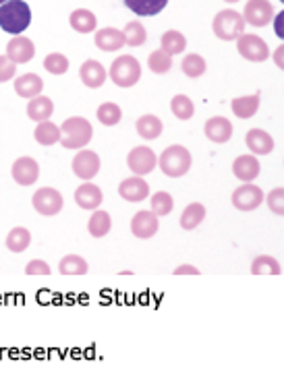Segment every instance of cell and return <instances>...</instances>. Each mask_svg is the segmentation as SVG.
<instances>
[{"label":"cell","instance_id":"1","mask_svg":"<svg viewBox=\"0 0 284 366\" xmlns=\"http://www.w3.org/2000/svg\"><path fill=\"white\" fill-rule=\"evenodd\" d=\"M31 23V8L23 0H8L0 4V27L10 33L19 35L23 33Z\"/></svg>","mask_w":284,"mask_h":366},{"label":"cell","instance_id":"2","mask_svg":"<svg viewBox=\"0 0 284 366\" xmlns=\"http://www.w3.org/2000/svg\"><path fill=\"white\" fill-rule=\"evenodd\" d=\"M94 137V126L90 124L87 119L83 116H73L60 124V145L65 149H83L85 145H90Z\"/></svg>","mask_w":284,"mask_h":366},{"label":"cell","instance_id":"3","mask_svg":"<svg viewBox=\"0 0 284 366\" xmlns=\"http://www.w3.org/2000/svg\"><path fill=\"white\" fill-rule=\"evenodd\" d=\"M191 164H193V157H191V151L183 145H170L166 147L160 157H158V166L160 170L170 176V178H181L185 176L189 170H191Z\"/></svg>","mask_w":284,"mask_h":366},{"label":"cell","instance_id":"4","mask_svg":"<svg viewBox=\"0 0 284 366\" xmlns=\"http://www.w3.org/2000/svg\"><path fill=\"white\" fill-rule=\"evenodd\" d=\"M108 77L119 87H133L142 79V64H140V60L135 56L123 54V56H119V58L112 60Z\"/></svg>","mask_w":284,"mask_h":366},{"label":"cell","instance_id":"5","mask_svg":"<svg viewBox=\"0 0 284 366\" xmlns=\"http://www.w3.org/2000/svg\"><path fill=\"white\" fill-rule=\"evenodd\" d=\"M245 19L239 10L235 8H224L220 12H216L214 21H212V29L214 35L224 40V42H235L241 33H245Z\"/></svg>","mask_w":284,"mask_h":366},{"label":"cell","instance_id":"6","mask_svg":"<svg viewBox=\"0 0 284 366\" xmlns=\"http://www.w3.org/2000/svg\"><path fill=\"white\" fill-rule=\"evenodd\" d=\"M235 42H237V52L249 62H264L270 58L268 44L256 33H241Z\"/></svg>","mask_w":284,"mask_h":366},{"label":"cell","instance_id":"7","mask_svg":"<svg viewBox=\"0 0 284 366\" xmlns=\"http://www.w3.org/2000/svg\"><path fill=\"white\" fill-rule=\"evenodd\" d=\"M31 203H33V209L44 216V218H52L56 214H60L62 205H65V199L60 195V191L52 189V186H42L33 193L31 197Z\"/></svg>","mask_w":284,"mask_h":366},{"label":"cell","instance_id":"8","mask_svg":"<svg viewBox=\"0 0 284 366\" xmlns=\"http://www.w3.org/2000/svg\"><path fill=\"white\" fill-rule=\"evenodd\" d=\"M73 174L81 180H92L98 176L100 168H102V162H100V155L92 149H77L75 157H73Z\"/></svg>","mask_w":284,"mask_h":366},{"label":"cell","instance_id":"9","mask_svg":"<svg viewBox=\"0 0 284 366\" xmlns=\"http://www.w3.org/2000/svg\"><path fill=\"white\" fill-rule=\"evenodd\" d=\"M231 201L239 211H253L264 203V191L260 186L251 184V182H245V184H241L239 189L233 191Z\"/></svg>","mask_w":284,"mask_h":366},{"label":"cell","instance_id":"10","mask_svg":"<svg viewBox=\"0 0 284 366\" xmlns=\"http://www.w3.org/2000/svg\"><path fill=\"white\" fill-rule=\"evenodd\" d=\"M241 15L253 27H266L274 21V6L270 0H249Z\"/></svg>","mask_w":284,"mask_h":366},{"label":"cell","instance_id":"11","mask_svg":"<svg viewBox=\"0 0 284 366\" xmlns=\"http://www.w3.org/2000/svg\"><path fill=\"white\" fill-rule=\"evenodd\" d=\"M127 166H129V170H131L135 176H147L149 172L156 170L158 157H156V153H153L149 147L140 145V147H135V149L129 151V155H127Z\"/></svg>","mask_w":284,"mask_h":366},{"label":"cell","instance_id":"12","mask_svg":"<svg viewBox=\"0 0 284 366\" xmlns=\"http://www.w3.org/2000/svg\"><path fill=\"white\" fill-rule=\"evenodd\" d=\"M10 176H12V180H15L17 184H21V186H31V184H35L37 178H40V164H37L33 157L23 155V157L15 159L12 168H10Z\"/></svg>","mask_w":284,"mask_h":366},{"label":"cell","instance_id":"13","mask_svg":"<svg viewBox=\"0 0 284 366\" xmlns=\"http://www.w3.org/2000/svg\"><path fill=\"white\" fill-rule=\"evenodd\" d=\"M6 56L15 64H25L35 56V46L29 37L25 35H12L6 44Z\"/></svg>","mask_w":284,"mask_h":366},{"label":"cell","instance_id":"14","mask_svg":"<svg viewBox=\"0 0 284 366\" xmlns=\"http://www.w3.org/2000/svg\"><path fill=\"white\" fill-rule=\"evenodd\" d=\"M119 195L127 201V203H142L149 197V184L143 180V176H131L125 178L119 184Z\"/></svg>","mask_w":284,"mask_h":366},{"label":"cell","instance_id":"15","mask_svg":"<svg viewBox=\"0 0 284 366\" xmlns=\"http://www.w3.org/2000/svg\"><path fill=\"white\" fill-rule=\"evenodd\" d=\"M104 201V193L98 184H92L90 180H85V184H79L75 189V203L81 207V209H98Z\"/></svg>","mask_w":284,"mask_h":366},{"label":"cell","instance_id":"16","mask_svg":"<svg viewBox=\"0 0 284 366\" xmlns=\"http://www.w3.org/2000/svg\"><path fill=\"white\" fill-rule=\"evenodd\" d=\"M160 228V220L153 211H137L131 220V232L135 238L147 241L151 238Z\"/></svg>","mask_w":284,"mask_h":366},{"label":"cell","instance_id":"17","mask_svg":"<svg viewBox=\"0 0 284 366\" xmlns=\"http://www.w3.org/2000/svg\"><path fill=\"white\" fill-rule=\"evenodd\" d=\"M94 44L102 52H119L125 46V37H123V31L117 27H102V29H96Z\"/></svg>","mask_w":284,"mask_h":366},{"label":"cell","instance_id":"18","mask_svg":"<svg viewBox=\"0 0 284 366\" xmlns=\"http://www.w3.org/2000/svg\"><path fill=\"white\" fill-rule=\"evenodd\" d=\"M79 77H81V83H83V85H87L90 89H98V87H102V85L106 83L108 73H106V69H104L102 62L90 58V60H85V62L81 64Z\"/></svg>","mask_w":284,"mask_h":366},{"label":"cell","instance_id":"19","mask_svg":"<svg viewBox=\"0 0 284 366\" xmlns=\"http://www.w3.org/2000/svg\"><path fill=\"white\" fill-rule=\"evenodd\" d=\"M260 172H262V166H260V162L253 153L239 155L233 162V174L243 182H253L260 176Z\"/></svg>","mask_w":284,"mask_h":366},{"label":"cell","instance_id":"20","mask_svg":"<svg viewBox=\"0 0 284 366\" xmlns=\"http://www.w3.org/2000/svg\"><path fill=\"white\" fill-rule=\"evenodd\" d=\"M245 143L253 155H268L274 151V139L264 128H251L245 137Z\"/></svg>","mask_w":284,"mask_h":366},{"label":"cell","instance_id":"21","mask_svg":"<svg viewBox=\"0 0 284 366\" xmlns=\"http://www.w3.org/2000/svg\"><path fill=\"white\" fill-rule=\"evenodd\" d=\"M203 132L212 143H228L233 137V122L224 116H214L206 122Z\"/></svg>","mask_w":284,"mask_h":366},{"label":"cell","instance_id":"22","mask_svg":"<svg viewBox=\"0 0 284 366\" xmlns=\"http://www.w3.org/2000/svg\"><path fill=\"white\" fill-rule=\"evenodd\" d=\"M42 89H44V81L35 73H25L15 79V94L23 100H31V98L40 96Z\"/></svg>","mask_w":284,"mask_h":366},{"label":"cell","instance_id":"23","mask_svg":"<svg viewBox=\"0 0 284 366\" xmlns=\"http://www.w3.org/2000/svg\"><path fill=\"white\" fill-rule=\"evenodd\" d=\"M69 23L77 33H94L98 29V19L90 8H75L69 17Z\"/></svg>","mask_w":284,"mask_h":366},{"label":"cell","instance_id":"24","mask_svg":"<svg viewBox=\"0 0 284 366\" xmlns=\"http://www.w3.org/2000/svg\"><path fill=\"white\" fill-rule=\"evenodd\" d=\"M233 114L241 121H249L256 116V112L260 110V94L253 96H243V98H235L231 102Z\"/></svg>","mask_w":284,"mask_h":366},{"label":"cell","instance_id":"25","mask_svg":"<svg viewBox=\"0 0 284 366\" xmlns=\"http://www.w3.org/2000/svg\"><path fill=\"white\" fill-rule=\"evenodd\" d=\"M54 112V104L48 96H35L27 102V116L33 122L48 121Z\"/></svg>","mask_w":284,"mask_h":366},{"label":"cell","instance_id":"26","mask_svg":"<svg viewBox=\"0 0 284 366\" xmlns=\"http://www.w3.org/2000/svg\"><path fill=\"white\" fill-rule=\"evenodd\" d=\"M123 2L137 17H153L162 12L168 4V0H123Z\"/></svg>","mask_w":284,"mask_h":366},{"label":"cell","instance_id":"27","mask_svg":"<svg viewBox=\"0 0 284 366\" xmlns=\"http://www.w3.org/2000/svg\"><path fill=\"white\" fill-rule=\"evenodd\" d=\"M185 48H187V40H185V35L181 31L168 29V31L162 33V37H160V50L166 52L168 56L181 54V52H185Z\"/></svg>","mask_w":284,"mask_h":366},{"label":"cell","instance_id":"28","mask_svg":"<svg viewBox=\"0 0 284 366\" xmlns=\"http://www.w3.org/2000/svg\"><path fill=\"white\" fill-rule=\"evenodd\" d=\"M33 139H35L40 145L50 147V145H54V143L60 141V126L50 121L37 122V126H35V130H33Z\"/></svg>","mask_w":284,"mask_h":366},{"label":"cell","instance_id":"29","mask_svg":"<svg viewBox=\"0 0 284 366\" xmlns=\"http://www.w3.org/2000/svg\"><path fill=\"white\" fill-rule=\"evenodd\" d=\"M112 228V218L108 211H102V209H94V216L90 218L87 222V230L94 238H104Z\"/></svg>","mask_w":284,"mask_h":366},{"label":"cell","instance_id":"30","mask_svg":"<svg viewBox=\"0 0 284 366\" xmlns=\"http://www.w3.org/2000/svg\"><path fill=\"white\" fill-rule=\"evenodd\" d=\"M206 220V207L201 203H189L181 214V228L195 230Z\"/></svg>","mask_w":284,"mask_h":366},{"label":"cell","instance_id":"31","mask_svg":"<svg viewBox=\"0 0 284 366\" xmlns=\"http://www.w3.org/2000/svg\"><path fill=\"white\" fill-rule=\"evenodd\" d=\"M87 269H90V265L81 254H67L58 263V273L60 275H85Z\"/></svg>","mask_w":284,"mask_h":366},{"label":"cell","instance_id":"32","mask_svg":"<svg viewBox=\"0 0 284 366\" xmlns=\"http://www.w3.org/2000/svg\"><path fill=\"white\" fill-rule=\"evenodd\" d=\"M251 273L253 275H281L283 265H281L278 259H274L270 254H260L251 263Z\"/></svg>","mask_w":284,"mask_h":366},{"label":"cell","instance_id":"33","mask_svg":"<svg viewBox=\"0 0 284 366\" xmlns=\"http://www.w3.org/2000/svg\"><path fill=\"white\" fill-rule=\"evenodd\" d=\"M135 128H137V134H140L142 139H145V141H153V139H158V137L162 134L164 124H162V121H160L158 116L145 114V116H142V119L137 121Z\"/></svg>","mask_w":284,"mask_h":366},{"label":"cell","instance_id":"34","mask_svg":"<svg viewBox=\"0 0 284 366\" xmlns=\"http://www.w3.org/2000/svg\"><path fill=\"white\" fill-rule=\"evenodd\" d=\"M29 244H31V234L23 226H17L6 234V248L10 252H23V250H27Z\"/></svg>","mask_w":284,"mask_h":366},{"label":"cell","instance_id":"35","mask_svg":"<svg viewBox=\"0 0 284 366\" xmlns=\"http://www.w3.org/2000/svg\"><path fill=\"white\" fill-rule=\"evenodd\" d=\"M170 110H172V114H174L178 121H189V119H193V114H195V104H193V100H191L189 96L178 94V96L172 98Z\"/></svg>","mask_w":284,"mask_h":366},{"label":"cell","instance_id":"36","mask_svg":"<svg viewBox=\"0 0 284 366\" xmlns=\"http://www.w3.org/2000/svg\"><path fill=\"white\" fill-rule=\"evenodd\" d=\"M96 119L100 121V124H104V126H115V124H119V122L123 121V110L115 102H104L102 106H98Z\"/></svg>","mask_w":284,"mask_h":366},{"label":"cell","instance_id":"37","mask_svg":"<svg viewBox=\"0 0 284 366\" xmlns=\"http://www.w3.org/2000/svg\"><path fill=\"white\" fill-rule=\"evenodd\" d=\"M123 37H125V46H131V48H137L143 46L145 40H147V31L143 27V23L140 21H129L123 29Z\"/></svg>","mask_w":284,"mask_h":366},{"label":"cell","instance_id":"38","mask_svg":"<svg viewBox=\"0 0 284 366\" xmlns=\"http://www.w3.org/2000/svg\"><path fill=\"white\" fill-rule=\"evenodd\" d=\"M181 69L189 79H197L206 73L208 64H206V58L201 54H187L181 62Z\"/></svg>","mask_w":284,"mask_h":366},{"label":"cell","instance_id":"39","mask_svg":"<svg viewBox=\"0 0 284 366\" xmlns=\"http://www.w3.org/2000/svg\"><path fill=\"white\" fill-rule=\"evenodd\" d=\"M149 203H151V209H149V211H153L158 218H164V216L172 214V209H174V199H172V195L166 193V191H160V193L151 195Z\"/></svg>","mask_w":284,"mask_h":366},{"label":"cell","instance_id":"40","mask_svg":"<svg viewBox=\"0 0 284 366\" xmlns=\"http://www.w3.org/2000/svg\"><path fill=\"white\" fill-rule=\"evenodd\" d=\"M147 69L153 73V75H164L172 69V56H168L166 52L162 50H156L149 54L147 58Z\"/></svg>","mask_w":284,"mask_h":366},{"label":"cell","instance_id":"41","mask_svg":"<svg viewBox=\"0 0 284 366\" xmlns=\"http://www.w3.org/2000/svg\"><path fill=\"white\" fill-rule=\"evenodd\" d=\"M44 69L50 75H65L69 71V58L60 52H52L44 58Z\"/></svg>","mask_w":284,"mask_h":366},{"label":"cell","instance_id":"42","mask_svg":"<svg viewBox=\"0 0 284 366\" xmlns=\"http://www.w3.org/2000/svg\"><path fill=\"white\" fill-rule=\"evenodd\" d=\"M264 201L268 203V207H270V211L274 214V216H283L284 214V189L283 186H276V189H272L268 195H264Z\"/></svg>","mask_w":284,"mask_h":366},{"label":"cell","instance_id":"43","mask_svg":"<svg viewBox=\"0 0 284 366\" xmlns=\"http://www.w3.org/2000/svg\"><path fill=\"white\" fill-rule=\"evenodd\" d=\"M15 75H17V64L6 54H2L0 56V83L15 79Z\"/></svg>","mask_w":284,"mask_h":366},{"label":"cell","instance_id":"44","mask_svg":"<svg viewBox=\"0 0 284 366\" xmlns=\"http://www.w3.org/2000/svg\"><path fill=\"white\" fill-rule=\"evenodd\" d=\"M25 273H27V275H50L52 269H50V265H48L46 261H42V259H31V261L25 265Z\"/></svg>","mask_w":284,"mask_h":366},{"label":"cell","instance_id":"45","mask_svg":"<svg viewBox=\"0 0 284 366\" xmlns=\"http://www.w3.org/2000/svg\"><path fill=\"white\" fill-rule=\"evenodd\" d=\"M174 275H199V269L193 265H181L174 269Z\"/></svg>","mask_w":284,"mask_h":366},{"label":"cell","instance_id":"46","mask_svg":"<svg viewBox=\"0 0 284 366\" xmlns=\"http://www.w3.org/2000/svg\"><path fill=\"white\" fill-rule=\"evenodd\" d=\"M283 52H284V48L281 46V48L276 50V54H274V56H276V67H278V69H283Z\"/></svg>","mask_w":284,"mask_h":366},{"label":"cell","instance_id":"47","mask_svg":"<svg viewBox=\"0 0 284 366\" xmlns=\"http://www.w3.org/2000/svg\"><path fill=\"white\" fill-rule=\"evenodd\" d=\"M284 12H278V17H276V33H278V37H283V29H281V21H283Z\"/></svg>","mask_w":284,"mask_h":366},{"label":"cell","instance_id":"48","mask_svg":"<svg viewBox=\"0 0 284 366\" xmlns=\"http://www.w3.org/2000/svg\"><path fill=\"white\" fill-rule=\"evenodd\" d=\"M224 2H228V4H233V2H239V0H224Z\"/></svg>","mask_w":284,"mask_h":366},{"label":"cell","instance_id":"49","mask_svg":"<svg viewBox=\"0 0 284 366\" xmlns=\"http://www.w3.org/2000/svg\"><path fill=\"white\" fill-rule=\"evenodd\" d=\"M4 2H8V0H0V4H4Z\"/></svg>","mask_w":284,"mask_h":366}]
</instances>
